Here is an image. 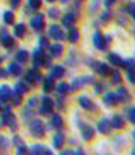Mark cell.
<instances>
[{
  "label": "cell",
  "instance_id": "obj_1",
  "mask_svg": "<svg viewBox=\"0 0 135 155\" xmlns=\"http://www.w3.org/2000/svg\"><path fill=\"white\" fill-rule=\"evenodd\" d=\"M31 132L34 134V136H41V134L44 132V126H43V123H41L39 119H34L31 123Z\"/></svg>",
  "mask_w": 135,
  "mask_h": 155
},
{
  "label": "cell",
  "instance_id": "obj_2",
  "mask_svg": "<svg viewBox=\"0 0 135 155\" xmlns=\"http://www.w3.org/2000/svg\"><path fill=\"white\" fill-rule=\"evenodd\" d=\"M31 26L34 28V30H41V28L44 26V16L43 15H34L31 18Z\"/></svg>",
  "mask_w": 135,
  "mask_h": 155
},
{
  "label": "cell",
  "instance_id": "obj_3",
  "mask_svg": "<svg viewBox=\"0 0 135 155\" xmlns=\"http://www.w3.org/2000/svg\"><path fill=\"white\" fill-rule=\"evenodd\" d=\"M49 35L54 38L56 41H60L62 38H64V33H62V30L59 26H50V30H49Z\"/></svg>",
  "mask_w": 135,
  "mask_h": 155
},
{
  "label": "cell",
  "instance_id": "obj_4",
  "mask_svg": "<svg viewBox=\"0 0 135 155\" xmlns=\"http://www.w3.org/2000/svg\"><path fill=\"white\" fill-rule=\"evenodd\" d=\"M62 44H54L52 48H50V54L52 56H60V52H62Z\"/></svg>",
  "mask_w": 135,
  "mask_h": 155
},
{
  "label": "cell",
  "instance_id": "obj_5",
  "mask_svg": "<svg viewBox=\"0 0 135 155\" xmlns=\"http://www.w3.org/2000/svg\"><path fill=\"white\" fill-rule=\"evenodd\" d=\"M69 39L72 41V43H75V41L78 39V31L75 30L73 26H70V33H69Z\"/></svg>",
  "mask_w": 135,
  "mask_h": 155
},
{
  "label": "cell",
  "instance_id": "obj_6",
  "mask_svg": "<svg viewBox=\"0 0 135 155\" xmlns=\"http://www.w3.org/2000/svg\"><path fill=\"white\" fill-rule=\"evenodd\" d=\"M0 38H2V44L3 46H10L11 44V38L7 35V31H2V36Z\"/></svg>",
  "mask_w": 135,
  "mask_h": 155
},
{
  "label": "cell",
  "instance_id": "obj_7",
  "mask_svg": "<svg viewBox=\"0 0 135 155\" xmlns=\"http://www.w3.org/2000/svg\"><path fill=\"white\" fill-rule=\"evenodd\" d=\"M73 21H75V16L73 15H72V13H69V15H67L65 16V18H64V25H65V26H72V25H73Z\"/></svg>",
  "mask_w": 135,
  "mask_h": 155
},
{
  "label": "cell",
  "instance_id": "obj_8",
  "mask_svg": "<svg viewBox=\"0 0 135 155\" xmlns=\"http://www.w3.org/2000/svg\"><path fill=\"white\" fill-rule=\"evenodd\" d=\"M95 44L98 46V48H103V38H101V33H96L95 35Z\"/></svg>",
  "mask_w": 135,
  "mask_h": 155
},
{
  "label": "cell",
  "instance_id": "obj_9",
  "mask_svg": "<svg viewBox=\"0 0 135 155\" xmlns=\"http://www.w3.org/2000/svg\"><path fill=\"white\" fill-rule=\"evenodd\" d=\"M15 33H16V36H23L24 35V25H16Z\"/></svg>",
  "mask_w": 135,
  "mask_h": 155
},
{
  "label": "cell",
  "instance_id": "obj_10",
  "mask_svg": "<svg viewBox=\"0 0 135 155\" xmlns=\"http://www.w3.org/2000/svg\"><path fill=\"white\" fill-rule=\"evenodd\" d=\"M80 101H82V104H86L85 108H88V110H93V108H95V106H93V103H91V101H90V100H88V98H82V100H80Z\"/></svg>",
  "mask_w": 135,
  "mask_h": 155
},
{
  "label": "cell",
  "instance_id": "obj_11",
  "mask_svg": "<svg viewBox=\"0 0 135 155\" xmlns=\"http://www.w3.org/2000/svg\"><path fill=\"white\" fill-rule=\"evenodd\" d=\"M3 20H5L7 23H11L13 21V13H11V12H7V13L3 15Z\"/></svg>",
  "mask_w": 135,
  "mask_h": 155
},
{
  "label": "cell",
  "instance_id": "obj_12",
  "mask_svg": "<svg viewBox=\"0 0 135 155\" xmlns=\"http://www.w3.org/2000/svg\"><path fill=\"white\" fill-rule=\"evenodd\" d=\"M41 5V0H29V7L31 8H37Z\"/></svg>",
  "mask_w": 135,
  "mask_h": 155
},
{
  "label": "cell",
  "instance_id": "obj_13",
  "mask_svg": "<svg viewBox=\"0 0 135 155\" xmlns=\"http://www.w3.org/2000/svg\"><path fill=\"white\" fill-rule=\"evenodd\" d=\"M62 140H64V139H62V136L59 134V137H56V147H60V145H62Z\"/></svg>",
  "mask_w": 135,
  "mask_h": 155
},
{
  "label": "cell",
  "instance_id": "obj_14",
  "mask_svg": "<svg viewBox=\"0 0 135 155\" xmlns=\"http://www.w3.org/2000/svg\"><path fill=\"white\" fill-rule=\"evenodd\" d=\"M54 75H57V77H62V75H64V70H62V69H54Z\"/></svg>",
  "mask_w": 135,
  "mask_h": 155
},
{
  "label": "cell",
  "instance_id": "obj_15",
  "mask_svg": "<svg viewBox=\"0 0 135 155\" xmlns=\"http://www.w3.org/2000/svg\"><path fill=\"white\" fill-rule=\"evenodd\" d=\"M49 15L54 18V16H57V15H59V10H56V8H50V10H49Z\"/></svg>",
  "mask_w": 135,
  "mask_h": 155
},
{
  "label": "cell",
  "instance_id": "obj_16",
  "mask_svg": "<svg viewBox=\"0 0 135 155\" xmlns=\"http://www.w3.org/2000/svg\"><path fill=\"white\" fill-rule=\"evenodd\" d=\"M10 3H11V7H18L20 3H21V0H11Z\"/></svg>",
  "mask_w": 135,
  "mask_h": 155
},
{
  "label": "cell",
  "instance_id": "obj_17",
  "mask_svg": "<svg viewBox=\"0 0 135 155\" xmlns=\"http://www.w3.org/2000/svg\"><path fill=\"white\" fill-rule=\"evenodd\" d=\"M10 72H13V74H16V72H20V67H16V65H11Z\"/></svg>",
  "mask_w": 135,
  "mask_h": 155
},
{
  "label": "cell",
  "instance_id": "obj_18",
  "mask_svg": "<svg viewBox=\"0 0 135 155\" xmlns=\"http://www.w3.org/2000/svg\"><path fill=\"white\" fill-rule=\"evenodd\" d=\"M20 61H24V59H26V52H24V51H21V52H20Z\"/></svg>",
  "mask_w": 135,
  "mask_h": 155
},
{
  "label": "cell",
  "instance_id": "obj_19",
  "mask_svg": "<svg viewBox=\"0 0 135 155\" xmlns=\"http://www.w3.org/2000/svg\"><path fill=\"white\" fill-rule=\"evenodd\" d=\"M112 3H116V0H106V5H108V7H111Z\"/></svg>",
  "mask_w": 135,
  "mask_h": 155
},
{
  "label": "cell",
  "instance_id": "obj_20",
  "mask_svg": "<svg viewBox=\"0 0 135 155\" xmlns=\"http://www.w3.org/2000/svg\"><path fill=\"white\" fill-rule=\"evenodd\" d=\"M62 2H64V3H67V2H69V0H62Z\"/></svg>",
  "mask_w": 135,
  "mask_h": 155
},
{
  "label": "cell",
  "instance_id": "obj_21",
  "mask_svg": "<svg viewBox=\"0 0 135 155\" xmlns=\"http://www.w3.org/2000/svg\"><path fill=\"white\" fill-rule=\"evenodd\" d=\"M47 2H54V0H47Z\"/></svg>",
  "mask_w": 135,
  "mask_h": 155
}]
</instances>
